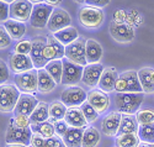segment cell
Wrapping results in <instances>:
<instances>
[{
    "label": "cell",
    "instance_id": "6da1fadb",
    "mask_svg": "<svg viewBox=\"0 0 154 147\" xmlns=\"http://www.w3.org/2000/svg\"><path fill=\"white\" fill-rule=\"evenodd\" d=\"M144 100L143 93H116L115 106L116 111L123 115H134Z\"/></svg>",
    "mask_w": 154,
    "mask_h": 147
},
{
    "label": "cell",
    "instance_id": "7a4b0ae2",
    "mask_svg": "<svg viewBox=\"0 0 154 147\" xmlns=\"http://www.w3.org/2000/svg\"><path fill=\"white\" fill-rule=\"evenodd\" d=\"M115 90L117 93H143L138 78V72L126 71L119 74L116 84H115Z\"/></svg>",
    "mask_w": 154,
    "mask_h": 147
},
{
    "label": "cell",
    "instance_id": "3957f363",
    "mask_svg": "<svg viewBox=\"0 0 154 147\" xmlns=\"http://www.w3.org/2000/svg\"><path fill=\"white\" fill-rule=\"evenodd\" d=\"M78 19L80 25H83L86 29H99L104 24L105 15L102 9L85 5L79 10Z\"/></svg>",
    "mask_w": 154,
    "mask_h": 147
},
{
    "label": "cell",
    "instance_id": "277c9868",
    "mask_svg": "<svg viewBox=\"0 0 154 147\" xmlns=\"http://www.w3.org/2000/svg\"><path fill=\"white\" fill-rule=\"evenodd\" d=\"M20 94L21 93L15 84L5 83L0 85V111L14 113Z\"/></svg>",
    "mask_w": 154,
    "mask_h": 147
},
{
    "label": "cell",
    "instance_id": "5b68a950",
    "mask_svg": "<svg viewBox=\"0 0 154 147\" xmlns=\"http://www.w3.org/2000/svg\"><path fill=\"white\" fill-rule=\"evenodd\" d=\"M15 85L21 93L26 94H35L38 91V73L33 68L25 73L15 74Z\"/></svg>",
    "mask_w": 154,
    "mask_h": 147
},
{
    "label": "cell",
    "instance_id": "8992f818",
    "mask_svg": "<svg viewBox=\"0 0 154 147\" xmlns=\"http://www.w3.org/2000/svg\"><path fill=\"white\" fill-rule=\"evenodd\" d=\"M32 133L33 132H32L31 127H27V129L16 127L10 121V124L6 129V133H5V142L8 145H25V146H29L30 142H31Z\"/></svg>",
    "mask_w": 154,
    "mask_h": 147
},
{
    "label": "cell",
    "instance_id": "52a82bcc",
    "mask_svg": "<svg viewBox=\"0 0 154 147\" xmlns=\"http://www.w3.org/2000/svg\"><path fill=\"white\" fill-rule=\"evenodd\" d=\"M62 62H63V74H62L60 83L64 85H73L74 87L79 82H82L84 67L70 62L66 57L62 59Z\"/></svg>",
    "mask_w": 154,
    "mask_h": 147
},
{
    "label": "cell",
    "instance_id": "ba28073f",
    "mask_svg": "<svg viewBox=\"0 0 154 147\" xmlns=\"http://www.w3.org/2000/svg\"><path fill=\"white\" fill-rule=\"evenodd\" d=\"M88 99V93L80 87H69L64 89L60 94V101L67 108H78L82 106Z\"/></svg>",
    "mask_w": 154,
    "mask_h": 147
},
{
    "label": "cell",
    "instance_id": "9c48e42d",
    "mask_svg": "<svg viewBox=\"0 0 154 147\" xmlns=\"http://www.w3.org/2000/svg\"><path fill=\"white\" fill-rule=\"evenodd\" d=\"M32 9L33 4L30 0H15L9 5V19L25 24L27 20H30Z\"/></svg>",
    "mask_w": 154,
    "mask_h": 147
},
{
    "label": "cell",
    "instance_id": "30bf717a",
    "mask_svg": "<svg viewBox=\"0 0 154 147\" xmlns=\"http://www.w3.org/2000/svg\"><path fill=\"white\" fill-rule=\"evenodd\" d=\"M54 8L47 5L46 3H40V4H35L32 9V14L30 18V22L33 27L36 29H43L47 27L48 20L52 15Z\"/></svg>",
    "mask_w": 154,
    "mask_h": 147
},
{
    "label": "cell",
    "instance_id": "8fae6325",
    "mask_svg": "<svg viewBox=\"0 0 154 147\" xmlns=\"http://www.w3.org/2000/svg\"><path fill=\"white\" fill-rule=\"evenodd\" d=\"M64 57L75 64L85 67L88 64V62H86V55H85V41L84 40L78 38L73 43L66 46Z\"/></svg>",
    "mask_w": 154,
    "mask_h": 147
},
{
    "label": "cell",
    "instance_id": "7c38bea8",
    "mask_svg": "<svg viewBox=\"0 0 154 147\" xmlns=\"http://www.w3.org/2000/svg\"><path fill=\"white\" fill-rule=\"evenodd\" d=\"M70 24H72V18L68 14V11L63 10L60 8H54L52 15H51V18L48 20L47 29L51 32L56 34L63 29L69 27Z\"/></svg>",
    "mask_w": 154,
    "mask_h": 147
},
{
    "label": "cell",
    "instance_id": "4fadbf2b",
    "mask_svg": "<svg viewBox=\"0 0 154 147\" xmlns=\"http://www.w3.org/2000/svg\"><path fill=\"white\" fill-rule=\"evenodd\" d=\"M31 52H30V58L33 63V67L37 69L45 68L46 64L48 63L43 56V50L47 43V37L43 36H37L31 41Z\"/></svg>",
    "mask_w": 154,
    "mask_h": 147
},
{
    "label": "cell",
    "instance_id": "5bb4252c",
    "mask_svg": "<svg viewBox=\"0 0 154 147\" xmlns=\"http://www.w3.org/2000/svg\"><path fill=\"white\" fill-rule=\"evenodd\" d=\"M86 101L97 111L99 115L106 113L110 108V98L107 95V93L102 91L99 88H94L90 91H88Z\"/></svg>",
    "mask_w": 154,
    "mask_h": 147
},
{
    "label": "cell",
    "instance_id": "9a60e30c",
    "mask_svg": "<svg viewBox=\"0 0 154 147\" xmlns=\"http://www.w3.org/2000/svg\"><path fill=\"white\" fill-rule=\"evenodd\" d=\"M110 35L111 37L117 42L121 43H127V42H131L133 41V37H134V30L131 27L130 25L127 24H117L112 21L110 24Z\"/></svg>",
    "mask_w": 154,
    "mask_h": 147
},
{
    "label": "cell",
    "instance_id": "2e32d148",
    "mask_svg": "<svg viewBox=\"0 0 154 147\" xmlns=\"http://www.w3.org/2000/svg\"><path fill=\"white\" fill-rule=\"evenodd\" d=\"M104 66L101 63H91V64H86L84 67L83 71V77H82V82L86 85L94 89L97 87L99 81L101 78V74L104 72Z\"/></svg>",
    "mask_w": 154,
    "mask_h": 147
},
{
    "label": "cell",
    "instance_id": "e0dca14e",
    "mask_svg": "<svg viewBox=\"0 0 154 147\" xmlns=\"http://www.w3.org/2000/svg\"><path fill=\"white\" fill-rule=\"evenodd\" d=\"M64 50H66V47H64L53 35L47 36V43L43 50V56L47 62L54 61V59H63Z\"/></svg>",
    "mask_w": 154,
    "mask_h": 147
},
{
    "label": "cell",
    "instance_id": "ac0fdd59",
    "mask_svg": "<svg viewBox=\"0 0 154 147\" xmlns=\"http://www.w3.org/2000/svg\"><path fill=\"white\" fill-rule=\"evenodd\" d=\"M38 101L33 94H26V93H21L20 98L17 100V104L15 106L14 114L15 115H25V116H31L36 106L38 105Z\"/></svg>",
    "mask_w": 154,
    "mask_h": 147
},
{
    "label": "cell",
    "instance_id": "d6986e66",
    "mask_svg": "<svg viewBox=\"0 0 154 147\" xmlns=\"http://www.w3.org/2000/svg\"><path fill=\"white\" fill-rule=\"evenodd\" d=\"M9 68L15 74L25 73L27 71L33 69V63L30 56L26 55H19V53H12L9 57Z\"/></svg>",
    "mask_w": 154,
    "mask_h": 147
},
{
    "label": "cell",
    "instance_id": "ffe728a7",
    "mask_svg": "<svg viewBox=\"0 0 154 147\" xmlns=\"http://www.w3.org/2000/svg\"><path fill=\"white\" fill-rule=\"evenodd\" d=\"M121 116L122 114L117 111H112L107 116H105V119L101 123V132L107 137L117 136L120 124H121Z\"/></svg>",
    "mask_w": 154,
    "mask_h": 147
},
{
    "label": "cell",
    "instance_id": "44dd1931",
    "mask_svg": "<svg viewBox=\"0 0 154 147\" xmlns=\"http://www.w3.org/2000/svg\"><path fill=\"white\" fill-rule=\"evenodd\" d=\"M119 78V73L117 69L115 67H106L101 74V78L99 81V89H101L105 93H111L115 90V84Z\"/></svg>",
    "mask_w": 154,
    "mask_h": 147
},
{
    "label": "cell",
    "instance_id": "7402d4cb",
    "mask_svg": "<svg viewBox=\"0 0 154 147\" xmlns=\"http://www.w3.org/2000/svg\"><path fill=\"white\" fill-rule=\"evenodd\" d=\"M64 121L70 127H76V129L88 127V123L80 108H68L66 116H64Z\"/></svg>",
    "mask_w": 154,
    "mask_h": 147
},
{
    "label": "cell",
    "instance_id": "603a6c76",
    "mask_svg": "<svg viewBox=\"0 0 154 147\" xmlns=\"http://www.w3.org/2000/svg\"><path fill=\"white\" fill-rule=\"evenodd\" d=\"M102 47L101 45L93 38H89L85 41V55H86V62L88 64L91 63H99L102 58Z\"/></svg>",
    "mask_w": 154,
    "mask_h": 147
},
{
    "label": "cell",
    "instance_id": "cb8c5ba5",
    "mask_svg": "<svg viewBox=\"0 0 154 147\" xmlns=\"http://www.w3.org/2000/svg\"><path fill=\"white\" fill-rule=\"evenodd\" d=\"M138 78L144 94H153L154 93V68H152V67L140 68L138 71Z\"/></svg>",
    "mask_w": 154,
    "mask_h": 147
},
{
    "label": "cell",
    "instance_id": "d4e9b609",
    "mask_svg": "<svg viewBox=\"0 0 154 147\" xmlns=\"http://www.w3.org/2000/svg\"><path fill=\"white\" fill-rule=\"evenodd\" d=\"M85 129H76L70 127L67 130V132L62 136V140L67 147H83V133Z\"/></svg>",
    "mask_w": 154,
    "mask_h": 147
},
{
    "label": "cell",
    "instance_id": "484cf974",
    "mask_svg": "<svg viewBox=\"0 0 154 147\" xmlns=\"http://www.w3.org/2000/svg\"><path fill=\"white\" fill-rule=\"evenodd\" d=\"M138 129H139V124L136 119V115H123L122 114L117 136L128 135V133H138Z\"/></svg>",
    "mask_w": 154,
    "mask_h": 147
},
{
    "label": "cell",
    "instance_id": "4316f807",
    "mask_svg": "<svg viewBox=\"0 0 154 147\" xmlns=\"http://www.w3.org/2000/svg\"><path fill=\"white\" fill-rule=\"evenodd\" d=\"M38 73V91L40 93H49L56 89L57 83L54 79L51 77L45 68L37 69Z\"/></svg>",
    "mask_w": 154,
    "mask_h": 147
},
{
    "label": "cell",
    "instance_id": "83f0119b",
    "mask_svg": "<svg viewBox=\"0 0 154 147\" xmlns=\"http://www.w3.org/2000/svg\"><path fill=\"white\" fill-rule=\"evenodd\" d=\"M4 27L8 31L9 36L14 40H20L25 35V32H26V25L23 22L11 20V19H9L4 22Z\"/></svg>",
    "mask_w": 154,
    "mask_h": 147
},
{
    "label": "cell",
    "instance_id": "f1b7e54d",
    "mask_svg": "<svg viewBox=\"0 0 154 147\" xmlns=\"http://www.w3.org/2000/svg\"><path fill=\"white\" fill-rule=\"evenodd\" d=\"M49 117V104L45 101H40L38 105L36 106V109L30 116L31 124H41L47 121Z\"/></svg>",
    "mask_w": 154,
    "mask_h": 147
},
{
    "label": "cell",
    "instance_id": "f546056e",
    "mask_svg": "<svg viewBox=\"0 0 154 147\" xmlns=\"http://www.w3.org/2000/svg\"><path fill=\"white\" fill-rule=\"evenodd\" d=\"M100 131L94 126H88L83 133V147H96L100 142Z\"/></svg>",
    "mask_w": 154,
    "mask_h": 147
},
{
    "label": "cell",
    "instance_id": "4dcf8cb0",
    "mask_svg": "<svg viewBox=\"0 0 154 147\" xmlns=\"http://www.w3.org/2000/svg\"><path fill=\"white\" fill-rule=\"evenodd\" d=\"M53 36L58 40V41L64 47L70 45V43H73L74 41H76V40L79 38V34H78V31H76V29L70 27V26H69V27H67V29H63V30L53 34Z\"/></svg>",
    "mask_w": 154,
    "mask_h": 147
},
{
    "label": "cell",
    "instance_id": "1f68e13d",
    "mask_svg": "<svg viewBox=\"0 0 154 147\" xmlns=\"http://www.w3.org/2000/svg\"><path fill=\"white\" fill-rule=\"evenodd\" d=\"M45 69L47 71V73L54 79V82L57 84L60 83L62 81V74H63V62L62 59H54V61H49Z\"/></svg>",
    "mask_w": 154,
    "mask_h": 147
},
{
    "label": "cell",
    "instance_id": "d6a6232c",
    "mask_svg": "<svg viewBox=\"0 0 154 147\" xmlns=\"http://www.w3.org/2000/svg\"><path fill=\"white\" fill-rule=\"evenodd\" d=\"M31 130L33 133H38L45 139H51L56 135V130L54 125L51 121H45L41 124H32Z\"/></svg>",
    "mask_w": 154,
    "mask_h": 147
},
{
    "label": "cell",
    "instance_id": "836d02e7",
    "mask_svg": "<svg viewBox=\"0 0 154 147\" xmlns=\"http://www.w3.org/2000/svg\"><path fill=\"white\" fill-rule=\"evenodd\" d=\"M140 143L137 133H128V135H119L115 139L116 147H138Z\"/></svg>",
    "mask_w": 154,
    "mask_h": 147
},
{
    "label": "cell",
    "instance_id": "e575fe53",
    "mask_svg": "<svg viewBox=\"0 0 154 147\" xmlns=\"http://www.w3.org/2000/svg\"><path fill=\"white\" fill-rule=\"evenodd\" d=\"M67 109L68 108L62 101H52L49 104V117L52 120H54V121L64 120Z\"/></svg>",
    "mask_w": 154,
    "mask_h": 147
},
{
    "label": "cell",
    "instance_id": "d590c367",
    "mask_svg": "<svg viewBox=\"0 0 154 147\" xmlns=\"http://www.w3.org/2000/svg\"><path fill=\"white\" fill-rule=\"evenodd\" d=\"M137 135H138L140 142H143V143H154V124L139 125Z\"/></svg>",
    "mask_w": 154,
    "mask_h": 147
},
{
    "label": "cell",
    "instance_id": "8d00e7d4",
    "mask_svg": "<svg viewBox=\"0 0 154 147\" xmlns=\"http://www.w3.org/2000/svg\"><path fill=\"white\" fill-rule=\"evenodd\" d=\"M136 119L139 125L154 124V110L153 109H142L136 114Z\"/></svg>",
    "mask_w": 154,
    "mask_h": 147
},
{
    "label": "cell",
    "instance_id": "74e56055",
    "mask_svg": "<svg viewBox=\"0 0 154 147\" xmlns=\"http://www.w3.org/2000/svg\"><path fill=\"white\" fill-rule=\"evenodd\" d=\"M80 109H82V111H83V114H84V117H85V120H86L88 124H94L96 120H97V117H99L97 111H96L88 101H85V103L80 106Z\"/></svg>",
    "mask_w": 154,
    "mask_h": 147
},
{
    "label": "cell",
    "instance_id": "f35d334b",
    "mask_svg": "<svg viewBox=\"0 0 154 147\" xmlns=\"http://www.w3.org/2000/svg\"><path fill=\"white\" fill-rule=\"evenodd\" d=\"M11 123L14 124L16 127H21V129H27L31 125V120L30 116H25V115H16L14 119L11 120Z\"/></svg>",
    "mask_w": 154,
    "mask_h": 147
},
{
    "label": "cell",
    "instance_id": "ab89813d",
    "mask_svg": "<svg viewBox=\"0 0 154 147\" xmlns=\"http://www.w3.org/2000/svg\"><path fill=\"white\" fill-rule=\"evenodd\" d=\"M31 41H21L15 46V53H19V55H26L30 56L31 52Z\"/></svg>",
    "mask_w": 154,
    "mask_h": 147
},
{
    "label": "cell",
    "instance_id": "60d3db41",
    "mask_svg": "<svg viewBox=\"0 0 154 147\" xmlns=\"http://www.w3.org/2000/svg\"><path fill=\"white\" fill-rule=\"evenodd\" d=\"M11 37L9 36L8 31L5 30L4 26H0V50L8 48L11 45Z\"/></svg>",
    "mask_w": 154,
    "mask_h": 147
},
{
    "label": "cell",
    "instance_id": "b9f144b4",
    "mask_svg": "<svg viewBox=\"0 0 154 147\" xmlns=\"http://www.w3.org/2000/svg\"><path fill=\"white\" fill-rule=\"evenodd\" d=\"M9 66L3 61L0 59V85L2 84H5L9 79Z\"/></svg>",
    "mask_w": 154,
    "mask_h": 147
},
{
    "label": "cell",
    "instance_id": "7bdbcfd3",
    "mask_svg": "<svg viewBox=\"0 0 154 147\" xmlns=\"http://www.w3.org/2000/svg\"><path fill=\"white\" fill-rule=\"evenodd\" d=\"M45 147H67V146L64 145L62 137L54 135L53 137H51V139H46Z\"/></svg>",
    "mask_w": 154,
    "mask_h": 147
},
{
    "label": "cell",
    "instance_id": "ee69618b",
    "mask_svg": "<svg viewBox=\"0 0 154 147\" xmlns=\"http://www.w3.org/2000/svg\"><path fill=\"white\" fill-rule=\"evenodd\" d=\"M69 129L68 124L64 121V120H60V121H56L54 123V130H56V135L62 137L64 133L67 132V130Z\"/></svg>",
    "mask_w": 154,
    "mask_h": 147
},
{
    "label": "cell",
    "instance_id": "f6af8a7d",
    "mask_svg": "<svg viewBox=\"0 0 154 147\" xmlns=\"http://www.w3.org/2000/svg\"><path fill=\"white\" fill-rule=\"evenodd\" d=\"M45 143H46V139L45 137H42L41 135H38V133H32L31 142H30L31 147H45Z\"/></svg>",
    "mask_w": 154,
    "mask_h": 147
},
{
    "label": "cell",
    "instance_id": "bcb514c9",
    "mask_svg": "<svg viewBox=\"0 0 154 147\" xmlns=\"http://www.w3.org/2000/svg\"><path fill=\"white\" fill-rule=\"evenodd\" d=\"M9 5L10 4L0 0V22H5L9 20Z\"/></svg>",
    "mask_w": 154,
    "mask_h": 147
},
{
    "label": "cell",
    "instance_id": "7dc6e473",
    "mask_svg": "<svg viewBox=\"0 0 154 147\" xmlns=\"http://www.w3.org/2000/svg\"><path fill=\"white\" fill-rule=\"evenodd\" d=\"M110 2H111V0H86L85 4L89 5V6H94V8L101 9V8L107 6L110 4Z\"/></svg>",
    "mask_w": 154,
    "mask_h": 147
},
{
    "label": "cell",
    "instance_id": "c3c4849f",
    "mask_svg": "<svg viewBox=\"0 0 154 147\" xmlns=\"http://www.w3.org/2000/svg\"><path fill=\"white\" fill-rule=\"evenodd\" d=\"M45 3L47 5H51V6H53V8H57L60 3H62V0H45Z\"/></svg>",
    "mask_w": 154,
    "mask_h": 147
},
{
    "label": "cell",
    "instance_id": "681fc988",
    "mask_svg": "<svg viewBox=\"0 0 154 147\" xmlns=\"http://www.w3.org/2000/svg\"><path fill=\"white\" fill-rule=\"evenodd\" d=\"M138 147H154V143H143V142H140Z\"/></svg>",
    "mask_w": 154,
    "mask_h": 147
},
{
    "label": "cell",
    "instance_id": "f907efd6",
    "mask_svg": "<svg viewBox=\"0 0 154 147\" xmlns=\"http://www.w3.org/2000/svg\"><path fill=\"white\" fill-rule=\"evenodd\" d=\"M6 147H29V146H25V145H8Z\"/></svg>",
    "mask_w": 154,
    "mask_h": 147
},
{
    "label": "cell",
    "instance_id": "816d5d0a",
    "mask_svg": "<svg viewBox=\"0 0 154 147\" xmlns=\"http://www.w3.org/2000/svg\"><path fill=\"white\" fill-rule=\"evenodd\" d=\"M30 2H31L32 4H40V3H43L45 0H30Z\"/></svg>",
    "mask_w": 154,
    "mask_h": 147
},
{
    "label": "cell",
    "instance_id": "f5cc1de1",
    "mask_svg": "<svg viewBox=\"0 0 154 147\" xmlns=\"http://www.w3.org/2000/svg\"><path fill=\"white\" fill-rule=\"evenodd\" d=\"M74 2H75V3H78V4H84L86 0H74Z\"/></svg>",
    "mask_w": 154,
    "mask_h": 147
},
{
    "label": "cell",
    "instance_id": "db71d44e",
    "mask_svg": "<svg viewBox=\"0 0 154 147\" xmlns=\"http://www.w3.org/2000/svg\"><path fill=\"white\" fill-rule=\"evenodd\" d=\"M2 2H5V3H8V4H11V3H14L15 0H2Z\"/></svg>",
    "mask_w": 154,
    "mask_h": 147
}]
</instances>
